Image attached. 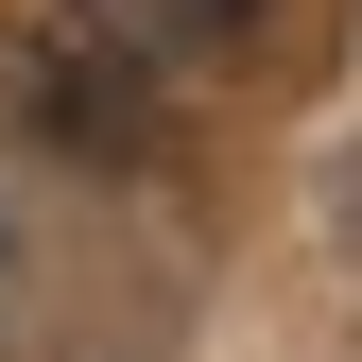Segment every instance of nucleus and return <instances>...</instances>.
<instances>
[{
    "instance_id": "obj_1",
    "label": "nucleus",
    "mask_w": 362,
    "mask_h": 362,
    "mask_svg": "<svg viewBox=\"0 0 362 362\" xmlns=\"http://www.w3.org/2000/svg\"><path fill=\"white\" fill-rule=\"evenodd\" d=\"M69 35H104L121 69H190V52H242L259 0H69Z\"/></svg>"
}]
</instances>
